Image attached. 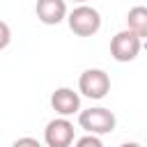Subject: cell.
<instances>
[{
  "instance_id": "52a82bcc",
  "label": "cell",
  "mask_w": 147,
  "mask_h": 147,
  "mask_svg": "<svg viewBox=\"0 0 147 147\" xmlns=\"http://www.w3.org/2000/svg\"><path fill=\"white\" fill-rule=\"evenodd\" d=\"M34 14L44 25H57L67 18V0H37Z\"/></svg>"
},
{
  "instance_id": "9c48e42d",
  "label": "cell",
  "mask_w": 147,
  "mask_h": 147,
  "mask_svg": "<svg viewBox=\"0 0 147 147\" xmlns=\"http://www.w3.org/2000/svg\"><path fill=\"white\" fill-rule=\"evenodd\" d=\"M76 147H103L101 138L99 136H92V133H85L83 138L76 140Z\"/></svg>"
},
{
  "instance_id": "7c38bea8",
  "label": "cell",
  "mask_w": 147,
  "mask_h": 147,
  "mask_svg": "<svg viewBox=\"0 0 147 147\" xmlns=\"http://www.w3.org/2000/svg\"><path fill=\"white\" fill-rule=\"evenodd\" d=\"M119 147H142V145H138V142H122Z\"/></svg>"
},
{
  "instance_id": "3957f363",
  "label": "cell",
  "mask_w": 147,
  "mask_h": 147,
  "mask_svg": "<svg viewBox=\"0 0 147 147\" xmlns=\"http://www.w3.org/2000/svg\"><path fill=\"white\" fill-rule=\"evenodd\" d=\"M78 92L92 101H99L110 92V76L103 69H85L78 78Z\"/></svg>"
},
{
  "instance_id": "277c9868",
  "label": "cell",
  "mask_w": 147,
  "mask_h": 147,
  "mask_svg": "<svg viewBox=\"0 0 147 147\" xmlns=\"http://www.w3.org/2000/svg\"><path fill=\"white\" fill-rule=\"evenodd\" d=\"M140 48H142V39L136 32H131L129 28L126 30H119L110 39V55L117 62H133L138 57Z\"/></svg>"
},
{
  "instance_id": "5b68a950",
  "label": "cell",
  "mask_w": 147,
  "mask_h": 147,
  "mask_svg": "<svg viewBox=\"0 0 147 147\" xmlns=\"http://www.w3.org/2000/svg\"><path fill=\"white\" fill-rule=\"evenodd\" d=\"M44 142L48 147H71L74 142V124L67 117H55L44 129Z\"/></svg>"
},
{
  "instance_id": "30bf717a",
  "label": "cell",
  "mask_w": 147,
  "mask_h": 147,
  "mask_svg": "<svg viewBox=\"0 0 147 147\" xmlns=\"http://www.w3.org/2000/svg\"><path fill=\"white\" fill-rule=\"evenodd\" d=\"M9 41H11V30H9V25L5 21H0V51L7 48Z\"/></svg>"
},
{
  "instance_id": "7a4b0ae2",
  "label": "cell",
  "mask_w": 147,
  "mask_h": 147,
  "mask_svg": "<svg viewBox=\"0 0 147 147\" xmlns=\"http://www.w3.org/2000/svg\"><path fill=\"white\" fill-rule=\"evenodd\" d=\"M67 23H69V30L78 37H92L101 30V14L99 9L90 7L87 2L85 5H78L74 7L69 14H67Z\"/></svg>"
},
{
  "instance_id": "6da1fadb",
  "label": "cell",
  "mask_w": 147,
  "mask_h": 147,
  "mask_svg": "<svg viewBox=\"0 0 147 147\" xmlns=\"http://www.w3.org/2000/svg\"><path fill=\"white\" fill-rule=\"evenodd\" d=\"M78 124L85 133H92V136H108L115 131L117 126V117L110 108H103V106H94V108H87V110H80L78 113Z\"/></svg>"
},
{
  "instance_id": "4fadbf2b",
  "label": "cell",
  "mask_w": 147,
  "mask_h": 147,
  "mask_svg": "<svg viewBox=\"0 0 147 147\" xmlns=\"http://www.w3.org/2000/svg\"><path fill=\"white\" fill-rule=\"evenodd\" d=\"M71 2H78V5H85L87 0H71Z\"/></svg>"
},
{
  "instance_id": "8992f818",
  "label": "cell",
  "mask_w": 147,
  "mask_h": 147,
  "mask_svg": "<svg viewBox=\"0 0 147 147\" xmlns=\"http://www.w3.org/2000/svg\"><path fill=\"white\" fill-rule=\"evenodd\" d=\"M51 108L60 117H71V115L80 113V94L74 92L71 87H57L51 94Z\"/></svg>"
},
{
  "instance_id": "ba28073f",
  "label": "cell",
  "mask_w": 147,
  "mask_h": 147,
  "mask_svg": "<svg viewBox=\"0 0 147 147\" xmlns=\"http://www.w3.org/2000/svg\"><path fill=\"white\" fill-rule=\"evenodd\" d=\"M126 28L131 32H136L140 39L147 37V7L145 5H136L129 9L126 14Z\"/></svg>"
},
{
  "instance_id": "8fae6325",
  "label": "cell",
  "mask_w": 147,
  "mask_h": 147,
  "mask_svg": "<svg viewBox=\"0 0 147 147\" xmlns=\"http://www.w3.org/2000/svg\"><path fill=\"white\" fill-rule=\"evenodd\" d=\"M11 147H41V142H39L37 138H30V136H23V138H18V140H14V142H11Z\"/></svg>"
}]
</instances>
